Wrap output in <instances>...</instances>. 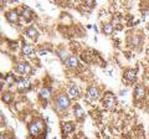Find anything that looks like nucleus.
I'll list each match as a JSON object with an SVG mask.
<instances>
[{
    "mask_svg": "<svg viewBox=\"0 0 149 139\" xmlns=\"http://www.w3.org/2000/svg\"><path fill=\"white\" fill-rule=\"evenodd\" d=\"M68 106H70V99H68L67 95L60 93L57 97H56V101H55V107H56V109L62 111V109H66Z\"/></svg>",
    "mask_w": 149,
    "mask_h": 139,
    "instance_id": "1",
    "label": "nucleus"
},
{
    "mask_svg": "<svg viewBox=\"0 0 149 139\" xmlns=\"http://www.w3.org/2000/svg\"><path fill=\"white\" fill-rule=\"evenodd\" d=\"M42 128H44V122L41 119H35L34 122L29 123V132L31 136H37Z\"/></svg>",
    "mask_w": 149,
    "mask_h": 139,
    "instance_id": "2",
    "label": "nucleus"
},
{
    "mask_svg": "<svg viewBox=\"0 0 149 139\" xmlns=\"http://www.w3.org/2000/svg\"><path fill=\"white\" fill-rule=\"evenodd\" d=\"M116 103V97L112 92H107V93L103 96V104L106 108H112Z\"/></svg>",
    "mask_w": 149,
    "mask_h": 139,
    "instance_id": "3",
    "label": "nucleus"
},
{
    "mask_svg": "<svg viewBox=\"0 0 149 139\" xmlns=\"http://www.w3.org/2000/svg\"><path fill=\"white\" fill-rule=\"evenodd\" d=\"M15 71L20 75H25V73H29L31 71V67L27 62H17L16 66H15Z\"/></svg>",
    "mask_w": 149,
    "mask_h": 139,
    "instance_id": "4",
    "label": "nucleus"
},
{
    "mask_svg": "<svg viewBox=\"0 0 149 139\" xmlns=\"http://www.w3.org/2000/svg\"><path fill=\"white\" fill-rule=\"evenodd\" d=\"M16 86H17V90L24 92L25 90H29L30 88V81L27 78H19L17 82H16Z\"/></svg>",
    "mask_w": 149,
    "mask_h": 139,
    "instance_id": "5",
    "label": "nucleus"
},
{
    "mask_svg": "<svg viewBox=\"0 0 149 139\" xmlns=\"http://www.w3.org/2000/svg\"><path fill=\"white\" fill-rule=\"evenodd\" d=\"M144 96H146V88H144V86L138 85L134 90V99L141 101L144 98Z\"/></svg>",
    "mask_w": 149,
    "mask_h": 139,
    "instance_id": "6",
    "label": "nucleus"
},
{
    "mask_svg": "<svg viewBox=\"0 0 149 139\" xmlns=\"http://www.w3.org/2000/svg\"><path fill=\"white\" fill-rule=\"evenodd\" d=\"M98 96H100V92H98V90H97L96 87H93V86L88 87V90H87V97L91 101L97 99V98H98Z\"/></svg>",
    "mask_w": 149,
    "mask_h": 139,
    "instance_id": "7",
    "label": "nucleus"
},
{
    "mask_svg": "<svg viewBox=\"0 0 149 139\" xmlns=\"http://www.w3.org/2000/svg\"><path fill=\"white\" fill-rule=\"evenodd\" d=\"M17 13H19V14H21L22 17H24L25 20H30V19H31V14H32V11H31L27 6L19 8V9H17Z\"/></svg>",
    "mask_w": 149,
    "mask_h": 139,
    "instance_id": "8",
    "label": "nucleus"
},
{
    "mask_svg": "<svg viewBox=\"0 0 149 139\" xmlns=\"http://www.w3.org/2000/svg\"><path fill=\"white\" fill-rule=\"evenodd\" d=\"M67 93L71 97H78V95H80V90H78V87L74 85V83H70L68 87H67Z\"/></svg>",
    "mask_w": 149,
    "mask_h": 139,
    "instance_id": "9",
    "label": "nucleus"
},
{
    "mask_svg": "<svg viewBox=\"0 0 149 139\" xmlns=\"http://www.w3.org/2000/svg\"><path fill=\"white\" fill-rule=\"evenodd\" d=\"M137 76V72H136V70H133V68H129L127 70V71L124 72V80L125 81H128V82H133L134 81V78H136Z\"/></svg>",
    "mask_w": 149,
    "mask_h": 139,
    "instance_id": "10",
    "label": "nucleus"
},
{
    "mask_svg": "<svg viewBox=\"0 0 149 139\" xmlns=\"http://www.w3.org/2000/svg\"><path fill=\"white\" fill-rule=\"evenodd\" d=\"M25 35L30 39H36L37 35H39V32H37V30L35 29V26H29L25 30Z\"/></svg>",
    "mask_w": 149,
    "mask_h": 139,
    "instance_id": "11",
    "label": "nucleus"
},
{
    "mask_svg": "<svg viewBox=\"0 0 149 139\" xmlns=\"http://www.w3.org/2000/svg\"><path fill=\"white\" fill-rule=\"evenodd\" d=\"M17 14H19L17 10H10L5 14V17L8 19V21L15 22V21H17Z\"/></svg>",
    "mask_w": 149,
    "mask_h": 139,
    "instance_id": "12",
    "label": "nucleus"
},
{
    "mask_svg": "<svg viewBox=\"0 0 149 139\" xmlns=\"http://www.w3.org/2000/svg\"><path fill=\"white\" fill-rule=\"evenodd\" d=\"M73 129H74V126H73V123L72 122H65L62 123V131H63V134L65 133H71L73 132Z\"/></svg>",
    "mask_w": 149,
    "mask_h": 139,
    "instance_id": "13",
    "label": "nucleus"
},
{
    "mask_svg": "<svg viewBox=\"0 0 149 139\" xmlns=\"http://www.w3.org/2000/svg\"><path fill=\"white\" fill-rule=\"evenodd\" d=\"M65 63H66L68 67H72V68L76 67L77 63H78L77 57H76V56H68V57L66 58V61H65Z\"/></svg>",
    "mask_w": 149,
    "mask_h": 139,
    "instance_id": "14",
    "label": "nucleus"
},
{
    "mask_svg": "<svg viewBox=\"0 0 149 139\" xmlns=\"http://www.w3.org/2000/svg\"><path fill=\"white\" fill-rule=\"evenodd\" d=\"M73 114H74V117L76 118H82L83 114H85V111L82 109V107L80 104H76L73 107Z\"/></svg>",
    "mask_w": 149,
    "mask_h": 139,
    "instance_id": "15",
    "label": "nucleus"
},
{
    "mask_svg": "<svg viewBox=\"0 0 149 139\" xmlns=\"http://www.w3.org/2000/svg\"><path fill=\"white\" fill-rule=\"evenodd\" d=\"M102 31H103L104 34L109 35L111 32L113 31V26H112L111 22H103V24H102Z\"/></svg>",
    "mask_w": 149,
    "mask_h": 139,
    "instance_id": "16",
    "label": "nucleus"
},
{
    "mask_svg": "<svg viewBox=\"0 0 149 139\" xmlns=\"http://www.w3.org/2000/svg\"><path fill=\"white\" fill-rule=\"evenodd\" d=\"M22 52H24V55H26V56H30V55L34 54V47H32L31 45L24 44V46H22Z\"/></svg>",
    "mask_w": 149,
    "mask_h": 139,
    "instance_id": "17",
    "label": "nucleus"
},
{
    "mask_svg": "<svg viewBox=\"0 0 149 139\" xmlns=\"http://www.w3.org/2000/svg\"><path fill=\"white\" fill-rule=\"evenodd\" d=\"M50 95H51V91H50V88H41L40 90V96L42 97V98H49L50 97Z\"/></svg>",
    "mask_w": 149,
    "mask_h": 139,
    "instance_id": "18",
    "label": "nucleus"
},
{
    "mask_svg": "<svg viewBox=\"0 0 149 139\" xmlns=\"http://www.w3.org/2000/svg\"><path fill=\"white\" fill-rule=\"evenodd\" d=\"M3 101L5 102V103H10L13 101V96H11L10 92H5V93L3 95Z\"/></svg>",
    "mask_w": 149,
    "mask_h": 139,
    "instance_id": "19",
    "label": "nucleus"
},
{
    "mask_svg": "<svg viewBox=\"0 0 149 139\" xmlns=\"http://www.w3.org/2000/svg\"><path fill=\"white\" fill-rule=\"evenodd\" d=\"M58 56L61 57L63 61H66V58L68 57V56H67V54H66V51H63V50H60V51H58Z\"/></svg>",
    "mask_w": 149,
    "mask_h": 139,
    "instance_id": "20",
    "label": "nucleus"
},
{
    "mask_svg": "<svg viewBox=\"0 0 149 139\" xmlns=\"http://www.w3.org/2000/svg\"><path fill=\"white\" fill-rule=\"evenodd\" d=\"M5 81H6V83L8 85H11V83L15 81V78H14V76L13 75H8L6 76V78H5Z\"/></svg>",
    "mask_w": 149,
    "mask_h": 139,
    "instance_id": "21",
    "label": "nucleus"
},
{
    "mask_svg": "<svg viewBox=\"0 0 149 139\" xmlns=\"http://www.w3.org/2000/svg\"><path fill=\"white\" fill-rule=\"evenodd\" d=\"M85 5L86 6H90V8L91 6H95V1H92V0H88V1L85 3Z\"/></svg>",
    "mask_w": 149,
    "mask_h": 139,
    "instance_id": "22",
    "label": "nucleus"
},
{
    "mask_svg": "<svg viewBox=\"0 0 149 139\" xmlns=\"http://www.w3.org/2000/svg\"><path fill=\"white\" fill-rule=\"evenodd\" d=\"M120 19H122V16H120V15H116V16L113 17L114 22H120Z\"/></svg>",
    "mask_w": 149,
    "mask_h": 139,
    "instance_id": "23",
    "label": "nucleus"
},
{
    "mask_svg": "<svg viewBox=\"0 0 149 139\" xmlns=\"http://www.w3.org/2000/svg\"><path fill=\"white\" fill-rule=\"evenodd\" d=\"M125 93H127V91H125V90H122V91L119 92V95H120V96H123V95H125Z\"/></svg>",
    "mask_w": 149,
    "mask_h": 139,
    "instance_id": "24",
    "label": "nucleus"
},
{
    "mask_svg": "<svg viewBox=\"0 0 149 139\" xmlns=\"http://www.w3.org/2000/svg\"><path fill=\"white\" fill-rule=\"evenodd\" d=\"M40 55H44V54H46V51H44V50H40V52H39Z\"/></svg>",
    "mask_w": 149,
    "mask_h": 139,
    "instance_id": "25",
    "label": "nucleus"
},
{
    "mask_svg": "<svg viewBox=\"0 0 149 139\" xmlns=\"http://www.w3.org/2000/svg\"><path fill=\"white\" fill-rule=\"evenodd\" d=\"M147 51H148V54H149V45H148V47H147Z\"/></svg>",
    "mask_w": 149,
    "mask_h": 139,
    "instance_id": "26",
    "label": "nucleus"
},
{
    "mask_svg": "<svg viewBox=\"0 0 149 139\" xmlns=\"http://www.w3.org/2000/svg\"><path fill=\"white\" fill-rule=\"evenodd\" d=\"M147 29L149 30V22H148V25H147Z\"/></svg>",
    "mask_w": 149,
    "mask_h": 139,
    "instance_id": "27",
    "label": "nucleus"
}]
</instances>
